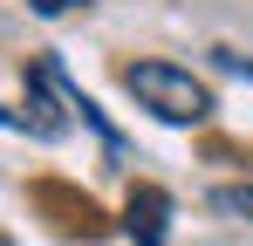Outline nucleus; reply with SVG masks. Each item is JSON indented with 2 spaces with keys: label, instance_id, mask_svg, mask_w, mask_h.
I'll list each match as a JSON object with an SVG mask.
<instances>
[{
  "label": "nucleus",
  "instance_id": "obj_1",
  "mask_svg": "<svg viewBox=\"0 0 253 246\" xmlns=\"http://www.w3.org/2000/svg\"><path fill=\"white\" fill-rule=\"evenodd\" d=\"M124 89L151 110V117H165V123L212 117V89L192 76V69H171V62H130V69H124Z\"/></svg>",
  "mask_w": 253,
  "mask_h": 246
},
{
  "label": "nucleus",
  "instance_id": "obj_2",
  "mask_svg": "<svg viewBox=\"0 0 253 246\" xmlns=\"http://www.w3.org/2000/svg\"><path fill=\"white\" fill-rule=\"evenodd\" d=\"M165 192H137V199H130V212H124V233L137 246H165Z\"/></svg>",
  "mask_w": 253,
  "mask_h": 246
},
{
  "label": "nucleus",
  "instance_id": "obj_3",
  "mask_svg": "<svg viewBox=\"0 0 253 246\" xmlns=\"http://www.w3.org/2000/svg\"><path fill=\"white\" fill-rule=\"evenodd\" d=\"M212 205H219V212H233V219H253V185H219Z\"/></svg>",
  "mask_w": 253,
  "mask_h": 246
},
{
  "label": "nucleus",
  "instance_id": "obj_4",
  "mask_svg": "<svg viewBox=\"0 0 253 246\" xmlns=\"http://www.w3.org/2000/svg\"><path fill=\"white\" fill-rule=\"evenodd\" d=\"M28 7H35L42 21H55V14H69V7H89V0H28Z\"/></svg>",
  "mask_w": 253,
  "mask_h": 246
}]
</instances>
